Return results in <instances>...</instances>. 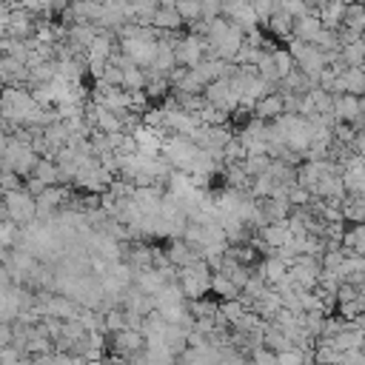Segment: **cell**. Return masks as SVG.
Masks as SVG:
<instances>
[{
  "label": "cell",
  "mask_w": 365,
  "mask_h": 365,
  "mask_svg": "<svg viewBox=\"0 0 365 365\" xmlns=\"http://www.w3.org/2000/svg\"><path fill=\"white\" fill-rule=\"evenodd\" d=\"M38 109V103L32 100V92L23 86H4L0 89V120L23 126V120Z\"/></svg>",
  "instance_id": "1"
},
{
  "label": "cell",
  "mask_w": 365,
  "mask_h": 365,
  "mask_svg": "<svg viewBox=\"0 0 365 365\" xmlns=\"http://www.w3.org/2000/svg\"><path fill=\"white\" fill-rule=\"evenodd\" d=\"M180 288L186 294V300H200L212 291V268L206 266V260H195L192 266H182L180 268Z\"/></svg>",
  "instance_id": "2"
},
{
  "label": "cell",
  "mask_w": 365,
  "mask_h": 365,
  "mask_svg": "<svg viewBox=\"0 0 365 365\" xmlns=\"http://www.w3.org/2000/svg\"><path fill=\"white\" fill-rule=\"evenodd\" d=\"M4 209H6V220H12L15 226H29L38 220V203L26 189L4 192Z\"/></svg>",
  "instance_id": "3"
},
{
  "label": "cell",
  "mask_w": 365,
  "mask_h": 365,
  "mask_svg": "<svg viewBox=\"0 0 365 365\" xmlns=\"http://www.w3.org/2000/svg\"><path fill=\"white\" fill-rule=\"evenodd\" d=\"M174 58H177V66H197L203 58H206V38L197 35V32H189V35H180L177 46H174Z\"/></svg>",
  "instance_id": "4"
},
{
  "label": "cell",
  "mask_w": 365,
  "mask_h": 365,
  "mask_svg": "<svg viewBox=\"0 0 365 365\" xmlns=\"http://www.w3.org/2000/svg\"><path fill=\"white\" fill-rule=\"evenodd\" d=\"M106 342H109V351L123 356V359H129L131 354L146 348V337L140 331H134V328H120L114 334H106Z\"/></svg>",
  "instance_id": "5"
},
{
  "label": "cell",
  "mask_w": 365,
  "mask_h": 365,
  "mask_svg": "<svg viewBox=\"0 0 365 365\" xmlns=\"http://www.w3.org/2000/svg\"><path fill=\"white\" fill-rule=\"evenodd\" d=\"M117 49H120V55H126L131 63H137V66H148L151 63V58H154V52H157V43H148V40H140V38H126V40H117Z\"/></svg>",
  "instance_id": "6"
},
{
  "label": "cell",
  "mask_w": 365,
  "mask_h": 365,
  "mask_svg": "<svg viewBox=\"0 0 365 365\" xmlns=\"http://www.w3.org/2000/svg\"><path fill=\"white\" fill-rule=\"evenodd\" d=\"M35 23H38V15H32L29 9L12 6V9L6 12L9 38H32V35H35Z\"/></svg>",
  "instance_id": "7"
},
{
  "label": "cell",
  "mask_w": 365,
  "mask_h": 365,
  "mask_svg": "<svg viewBox=\"0 0 365 365\" xmlns=\"http://www.w3.org/2000/svg\"><path fill=\"white\" fill-rule=\"evenodd\" d=\"M362 111H365V97H356V94H334L331 114L339 123H354Z\"/></svg>",
  "instance_id": "8"
},
{
  "label": "cell",
  "mask_w": 365,
  "mask_h": 365,
  "mask_svg": "<svg viewBox=\"0 0 365 365\" xmlns=\"http://www.w3.org/2000/svg\"><path fill=\"white\" fill-rule=\"evenodd\" d=\"M320 32H322V23H320V15H317V9H314V12H308V15H300V18H294V29H291V38H294V40H303V43H314Z\"/></svg>",
  "instance_id": "9"
},
{
  "label": "cell",
  "mask_w": 365,
  "mask_h": 365,
  "mask_svg": "<svg viewBox=\"0 0 365 365\" xmlns=\"http://www.w3.org/2000/svg\"><path fill=\"white\" fill-rule=\"evenodd\" d=\"M165 257H168V263L171 266H177V268H182V266H192L195 260H200V249H195V246H189L186 240H171L168 243V249H165Z\"/></svg>",
  "instance_id": "10"
},
{
  "label": "cell",
  "mask_w": 365,
  "mask_h": 365,
  "mask_svg": "<svg viewBox=\"0 0 365 365\" xmlns=\"http://www.w3.org/2000/svg\"><path fill=\"white\" fill-rule=\"evenodd\" d=\"M257 237L268 246V251L274 254V249H280V246H285L288 240H291V234H288V223L285 220H274V223H266L263 229H257Z\"/></svg>",
  "instance_id": "11"
},
{
  "label": "cell",
  "mask_w": 365,
  "mask_h": 365,
  "mask_svg": "<svg viewBox=\"0 0 365 365\" xmlns=\"http://www.w3.org/2000/svg\"><path fill=\"white\" fill-rule=\"evenodd\" d=\"M251 114H254V117H260V120H266V123L277 120L280 114H285V109H283V94H280V92L263 94V97L254 103V111H251Z\"/></svg>",
  "instance_id": "12"
},
{
  "label": "cell",
  "mask_w": 365,
  "mask_h": 365,
  "mask_svg": "<svg viewBox=\"0 0 365 365\" xmlns=\"http://www.w3.org/2000/svg\"><path fill=\"white\" fill-rule=\"evenodd\" d=\"M342 251H345V257H351V254L365 257V223H351L345 229V234H342Z\"/></svg>",
  "instance_id": "13"
},
{
  "label": "cell",
  "mask_w": 365,
  "mask_h": 365,
  "mask_svg": "<svg viewBox=\"0 0 365 365\" xmlns=\"http://www.w3.org/2000/svg\"><path fill=\"white\" fill-rule=\"evenodd\" d=\"M182 23H186V21L180 18V12L174 6H157L154 18H151V26L154 29H163V32H180Z\"/></svg>",
  "instance_id": "14"
},
{
  "label": "cell",
  "mask_w": 365,
  "mask_h": 365,
  "mask_svg": "<svg viewBox=\"0 0 365 365\" xmlns=\"http://www.w3.org/2000/svg\"><path fill=\"white\" fill-rule=\"evenodd\" d=\"M134 285H137L143 294L154 297V294L165 285V280H163L160 268H143V271H134Z\"/></svg>",
  "instance_id": "15"
},
{
  "label": "cell",
  "mask_w": 365,
  "mask_h": 365,
  "mask_svg": "<svg viewBox=\"0 0 365 365\" xmlns=\"http://www.w3.org/2000/svg\"><path fill=\"white\" fill-rule=\"evenodd\" d=\"M226 189H234V192L251 189V177L246 174V168L240 163H226Z\"/></svg>",
  "instance_id": "16"
},
{
  "label": "cell",
  "mask_w": 365,
  "mask_h": 365,
  "mask_svg": "<svg viewBox=\"0 0 365 365\" xmlns=\"http://www.w3.org/2000/svg\"><path fill=\"white\" fill-rule=\"evenodd\" d=\"M266 29L274 35V38H291V29H294V18L283 9H274V15L266 21Z\"/></svg>",
  "instance_id": "17"
},
{
  "label": "cell",
  "mask_w": 365,
  "mask_h": 365,
  "mask_svg": "<svg viewBox=\"0 0 365 365\" xmlns=\"http://www.w3.org/2000/svg\"><path fill=\"white\" fill-rule=\"evenodd\" d=\"M32 177H38L40 182H46V186H60V168H58V163L49 160V157H40V160H38Z\"/></svg>",
  "instance_id": "18"
},
{
  "label": "cell",
  "mask_w": 365,
  "mask_h": 365,
  "mask_svg": "<svg viewBox=\"0 0 365 365\" xmlns=\"http://www.w3.org/2000/svg\"><path fill=\"white\" fill-rule=\"evenodd\" d=\"M212 294L220 297V300H237L240 297V288L223 271H212Z\"/></svg>",
  "instance_id": "19"
},
{
  "label": "cell",
  "mask_w": 365,
  "mask_h": 365,
  "mask_svg": "<svg viewBox=\"0 0 365 365\" xmlns=\"http://www.w3.org/2000/svg\"><path fill=\"white\" fill-rule=\"evenodd\" d=\"M120 89H126V92L146 89V69H143V66H137V63L123 66V83H120Z\"/></svg>",
  "instance_id": "20"
},
{
  "label": "cell",
  "mask_w": 365,
  "mask_h": 365,
  "mask_svg": "<svg viewBox=\"0 0 365 365\" xmlns=\"http://www.w3.org/2000/svg\"><path fill=\"white\" fill-rule=\"evenodd\" d=\"M240 165L246 168L249 177H260V174H266V171L271 168V157H268V154H249Z\"/></svg>",
  "instance_id": "21"
},
{
  "label": "cell",
  "mask_w": 365,
  "mask_h": 365,
  "mask_svg": "<svg viewBox=\"0 0 365 365\" xmlns=\"http://www.w3.org/2000/svg\"><path fill=\"white\" fill-rule=\"evenodd\" d=\"M174 9L180 12V18L186 23H195V21H203V12H200V0H177Z\"/></svg>",
  "instance_id": "22"
},
{
  "label": "cell",
  "mask_w": 365,
  "mask_h": 365,
  "mask_svg": "<svg viewBox=\"0 0 365 365\" xmlns=\"http://www.w3.org/2000/svg\"><path fill=\"white\" fill-rule=\"evenodd\" d=\"M311 197H314V195H311L305 186H300V182H291V186H288V197H285V200H288V206H291V209H305V206L311 203Z\"/></svg>",
  "instance_id": "23"
},
{
  "label": "cell",
  "mask_w": 365,
  "mask_h": 365,
  "mask_svg": "<svg viewBox=\"0 0 365 365\" xmlns=\"http://www.w3.org/2000/svg\"><path fill=\"white\" fill-rule=\"evenodd\" d=\"M271 58H274V69H277L280 80H283L288 72H294V69H297V63H294V58H291V52H288V49H274V52H271Z\"/></svg>",
  "instance_id": "24"
},
{
  "label": "cell",
  "mask_w": 365,
  "mask_h": 365,
  "mask_svg": "<svg viewBox=\"0 0 365 365\" xmlns=\"http://www.w3.org/2000/svg\"><path fill=\"white\" fill-rule=\"evenodd\" d=\"M325 317H328L325 311H305V314H303V328H305V331H308V334H311V337L317 339V337L322 334Z\"/></svg>",
  "instance_id": "25"
},
{
  "label": "cell",
  "mask_w": 365,
  "mask_h": 365,
  "mask_svg": "<svg viewBox=\"0 0 365 365\" xmlns=\"http://www.w3.org/2000/svg\"><path fill=\"white\" fill-rule=\"evenodd\" d=\"M342 260H345V251H342V246H339V249H331V251H325V254L320 257L322 268H328V271H334V268H337Z\"/></svg>",
  "instance_id": "26"
},
{
  "label": "cell",
  "mask_w": 365,
  "mask_h": 365,
  "mask_svg": "<svg viewBox=\"0 0 365 365\" xmlns=\"http://www.w3.org/2000/svg\"><path fill=\"white\" fill-rule=\"evenodd\" d=\"M356 294H359V288L356 285H351V283H339V288H337V305L339 303H354L356 300Z\"/></svg>",
  "instance_id": "27"
},
{
  "label": "cell",
  "mask_w": 365,
  "mask_h": 365,
  "mask_svg": "<svg viewBox=\"0 0 365 365\" xmlns=\"http://www.w3.org/2000/svg\"><path fill=\"white\" fill-rule=\"evenodd\" d=\"M200 12H203V21H212L220 15V0H200Z\"/></svg>",
  "instance_id": "28"
},
{
  "label": "cell",
  "mask_w": 365,
  "mask_h": 365,
  "mask_svg": "<svg viewBox=\"0 0 365 365\" xmlns=\"http://www.w3.org/2000/svg\"><path fill=\"white\" fill-rule=\"evenodd\" d=\"M351 151L365 160V134H362V131H356V137L351 140Z\"/></svg>",
  "instance_id": "29"
},
{
  "label": "cell",
  "mask_w": 365,
  "mask_h": 365,
  "mask_svg": "<svg viewBox=\"0 0 365 365\" xmlns=\"http://www.w3.org/2000/svg\"><path fill=\"white\" fill-rule=\"evenodd\" d=\"M351 322H354V328H356V331H362V334H365V311H362V314H356Z\"/></svg>",
  "instance_id": "30"
},
{
  "label": "cell",
  "mask_w": 365,
  "mask_h": 365,
  "mask_svg": "<svg viewBox=\"0 0 365 365\" xmlns=\"http://www.w3.org/2000/svg\"><path fill=\"white\" fill-rule=\"evenodd\" d=\"M0 38H9V29H6V12H0Z\"/></svg>",
  "instance_id": "31"
},
{
  "label": "cell",
  "mask_w": 365,
  "mask_h": 365,
  "mask_svg": "<svg viewBox=\"0 0 365 365\" xmlns=\"http://www.w3.org/2000/svg\"><path fill=\"white\" fill-rule=\"evenodd\" d=\"M351 126H354L356 131H362V134H365V111H362V114H359V117H356V120H354Z\"/></svg>",
  "instance_id": "32"
}]
</instances>
